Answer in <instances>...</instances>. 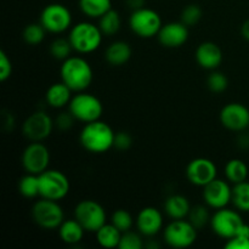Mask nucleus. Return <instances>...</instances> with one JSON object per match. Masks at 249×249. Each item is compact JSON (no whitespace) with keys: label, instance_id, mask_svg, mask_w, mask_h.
I'll use <instances>...</instances> for the list:
<instances>
[{"label":"nucleus","instance_id":"nucleus-1","mask_svg":"<svg viewBox=\"0 0 249 249\" xmlns=\"http://www.w3.org/2000/svg\"><path fill=\"white\" fill-rule=\"evenodd\" d=\"M116 133L106 122L95 121L87 123L79 135L80 145L85 151L94 155H101L111 150L114 145Z\"/></svg>","mask_w":249,"mask_h":249},{"label":"nucleus","instance_id":"nucleus-2","mask_svg":"<svg viewBox=\"0 0 249 249\" xmlns=\"http://www.w3.org/2000/svg\"><path fill=\"white\" fill-rule=\"evenodd\" d=\"M60 74L61 80L73 92L85 91L91 85L94 78L91 66L82 56H70L62 61Z\"/></svg>","mask_w":249,"mask_h":249},{"label":"nucleus","instance_id":"nucleus-3","mask_svg":"<svg viewBox=\"0 0 249 249\" xmlns=\"http://www.w3.org/2000/svg\"><path fill=\"white\" fill-rule=\"evenodd\" d=\"M102 36L104 34L99 26L88 21L75 23L71 27L68 34L73 50L80 55H87L96 51L101 45Z\"/></svg>","mask_w":249,"mask_h":249},{"label":"nucleus","instance_id":"nucleus-4","mask_svg":"<svg viewBox=\"0 0 249 249\" xmlns=\"http://www.w3.org/2000/svg\"><path fill=\"white\" fill-rule=\"evenodd\" d=\"M68 111L75 121L87 124L99 121L104 112V106L100 99L89 92H77L68 105Z\"/></svg>","mask_w":249,"mask_h":249},{"label":"nucleus","instance_id":"nucleus-5","mask_svg":"<svg viewBox=\"0 0 249 249\" xmlns=\"http://www.w3.org/2000/svg\"><path fill=\"white\" fill-rule=\"evenodd\" d=\"M70 180L60 170L46 169L39 174V196L41 198L58 202L70 194Z\"/></svg>","mask_w":249,"mask_h":249},{"label":"nucleus","instance_id":"nucleus-6","mask_svg":"<svg viewBox=\"0 0 249 249\" xmlns=\"http://www.w3.org/2000/svg\"><path fill=\"white\" fill-rule=\"evenodd\" d=\"M162 26L160 14L150 7L145 6L135 10L129 17V27L131 32L143 39H150L157 36Z\"/></svg>","mask_w":249,"mask_h":249},{"label":"nucleus","instance_id":"nucleus-7","mask_svg":"<svg viewBox=\"0 0 249 249\" xmlns=\"http://www.w3.org/2000/svg\"><path fill=\"white\" fill-rule=\"evenodd\" d=\"M32 218L34 223L45 230H55L65 221V213L57 201L41 198L36 201L32 208Z\"/></svg>","mask_w":249,"mask_h":249},{"label":"nucleus","instance_id":"nucleus-8","mask_svg":"<svg viewBox=\"0 0 249 249\" xmlns=\"http://www.w3.org/2000/svg\"><path fill=\"white\" fill-rule=\"evenodd\" d=\"M163 238L169 247L175 249L189 248L196 242L197 229L185 219L173 220L165 226Z\"/></svg>","mask_w":249,"mask_h":249},{"label":"nucleus","instance_id":"nucleus-9","mask_svg":"<svg viewBox=\"0 0 249 249\" xmlns=\"http://www.w3.org/2000/svg\"><path fill=\"white\" fill-rule=\"evenodd\" d=\"M74 218L88 232H96L106 224L107 214L104 207L94 199H83L75 206Z\"/></svg>","mask_w":249,"mask_h":249},{"label":"nucleus","instance_id":"nucleus-10","mask_svg":"<svg viewBox=\"0 0 249 249\" xmlns=\"http://www.w3.org/2000/svg\"><path fill=\"white\" fill-rule=\"evenodd\" d=\"M211 228L213 232L224 240L232 238L240 232L243 226L242 216L237 211L229 208L218 209L211 218Z\"/></svg>","mask_w":249,"mask_h":249},{"label":"nucleus","instance_id":"nucleus-11","mask_svg":"<svg viewBox=\"0 0 249 249\" xmlns=\"http://www.w3.org/2000/svg\"><path fill=\"white\" fill-rule=\"evenodd\" d=\"M39 22L49 33L61 34L72 27V14L67 6L53 2L44 7Z\"/></svg>","mask_w":249,"mask_h":249},{"label":"nucleus","instance_id":"nucleus-12","mask_svg":"<svg viewBox=\"0 0 249 249\" xmlns=\"http://www.w3.org/2000/svg\"><path fill=\"white\" fill-rule=\"evenodd\" d=\"M50 164V151L41 141H32L22 153V167L29 174L39 175Z\"/></svg>","mask_w":249,"mask_h":249},{"label":"nucleus","instance_id":"nucleus-13","mask_svg":"<svg viewBox=\"0 0 249 249\" xmlns=\"http://www.w3.org/2000/svg\"><path fill=\"white\" fill-rule=\"evenodd\" d=\"M55 128L53 118L44 111H36L27 117L22 125L23 135L29 141H44Z\"/></svg>","mask_w":249,"mask_h":249},{"label":"nucleus","instance_id":"nucleus-14","mask_svg":"<svg viewBox=\"0 0 249 249\" xmlns=\"http://www.w3.org/2000/svg\"><path fill=\"white\" fill-rule=\"evenodd\" d=\"M216 175H218V169L215 163L208 158H195L187 164L186 178L195 186L204 187L216 179Z\"/></svg>","mask_w":249,"mask_h":249},{"label":"nucleus","instance_id":"nucleus-15","mask_svg":"<svg viewBox=\"0 0 249 249\" xmlns=\"http://www.w3.org/2000/svg\"><path fill=\"white\" fill-rule=\"evenodd\" d=\"M219 118L224 128L241 133L249 126V109L245 105L231 102L221 108Z\"/></svg>","mask_w":249,"mask_h":249},{"label":"nucleus","instance_id":"nucleus-16","mask_svg":"<svg viewBox=\"0 0 249 249\" xmlns=\"http://www.w3.org/2000/svg\"><path fill=\"white\" fill-rule=\"evenodd\" d=\"M203 199L209 208H225L232 201V187L228 181L216 178L203 187Z\"/></svg>","mask_w":249,"mask_h":249},{"label":"nucleus","instance_id":"nucleus-17","mask_svg":"<svg viewBox=\"0 0 249 249\" xmlns=\"http://www.w3.org/2000/svg\"><path fill=\"white\" fill-rule=\"evenodd\" d=\"M158 41L164 48L175 49L184 45L189 39V27L180 22H169L163 24L157 34Z\"/></svg>","mask_w":249,"mask_h":249},{"label":"nucleus","instance_id":"nucleus-18","mask_svg":"<svg viewBox=\"0 0 249 249\" xmlns=\"http://www.w3.org/2000/svg\"><path fill=\"white\" fill-rule=\"evenodd\" d=\"M136 228L142 236L153 237L163 229V215L155 207H145L136 216Z\"/></svg>","mask_w":249,"mask_h":249},{"label":"nucleus","instance_id":"nucleus-19","mask_svg":"<svg viewBox=\"0 0 249 249\" xmlns=\"http://www.w3.org/2000/svg\"><path fill=\"white\" fill-rule=\"evenodd\" d=\"M199 67L208 71H215L223 62V51L218 44L213 41H204L198 45L195 53Z\"/></svg>","mask_w":249,"mask_h":249},{"label":"nucleus","instance_id":"nucleus-20","mask_svg":"<svg viewBox=\"0 0 249 249\" xmlns=\"http://www.w3.org/2000/svg\"><path fill=\"white\" fill-rule=\"evenodd\" d=\"M72 90L61 80L60 83H53L46 90L45 101L53 108H63L68 106L72 100Z\"/></svg>","mask_w":249,"mask_h":249},{"label":"nucleus","instance_id":"nucleus-21","mask_svg":"<svg viewBox=\"0 0 249 249\" xmlns=\"http://www.w3.org/2000/svg\"><path fill=\"white\" fill-rule=\"evenodd\" d=\"M131 53H133V51H131L130 45L126 41L117 40L109 44L108 48L106 49L105 58L111 66L119 67V66L125 65L130 60Z\"/></svg>","mask_w":249,"mask_h":249},{"label":"nucleus","instance_id":"nucleus-22","mask_svg":"<svg viewBox=\"0 0 249 249\" xmlns=\"http://www.w3.org/2000/svg\"><path fill=\"white\" fill-rule=\"evenodd\" d=\"M164 211L165 214L173 220L185 219L191 211V204L182 195H172L165 199Z\"/></svg>","mask_w":249,"mask_h":249},{"label":"nucleus","instance_id":"nucleus-23","mask_svg":"<svg viewBox=\"0 0 249 249\" xmlns=\"http://www.w3.org/2000/svg\"><path fill=\"white\" fill-rule=\"evenodd\" d=\"M84 228L79 224L77 219H68V220L63 221L61 226L58 228V235L62 242L66 245L74 246L78 245L80 241L84 237Z\"/></svg>","mask_w":249,"mask_h":249},{"label":"nucleus","instance_id":"nucleus-24","mask_svg":"<svg viewBox=\"0 0 249 249\" xmlns=\"http://www.w3.org/2000/svg\"><path fill=\"white\" fill-rule=\"evenodd\" d=\"M96 241L102 248L112 249L119 246L122 238V232L112 223L105 224L96 231Z\"/></svg>","mask_w":249,"mask_h":249},{"label":"nucleus","instance_id":"nucleus-25","mask_svg":"<svg viewBox=\"0 0 249 249\" xmlns=\"http://www.w3.org/2000/svg\"><path fill=\"white\" fill-rule=\"evenodd\" d=\"M79 7L89 18H100L112 9V0H79Z\"/></svg>","mask_w":249,"mask_h":249},{"label":"nucleus","instance_id":"nucleus-26","mask_svg":"<svg viewBox=\"0 0 249 249\" xmlns=\"http://www.w3.org/2000/svg\"><path fill=\"white\" fill-rule=\"evenodd\" d=\"M225 177L226 180L233 185L246 181L248 178L247 164L240 158L230 160L225 165Z\"/></svg>","mask_w":249,"mask_h":249},{"label":"nucleus","instance_id":"nucleus-27","mask_svg":"<svg viewBox=\"0 0 249 249\" xmlns=\"http://www.w3.org/2000/svg\"><path fill=\"white\" fill-rule=\"evenodd\" d=\"M122 19L121 16L113 9L109 10L99 18V28L101 29L102 34L107 36H112L117 34L121 29Z\"/></svg>","mask_w":249,"mask_h":249},{"label":"nucleus","instance_id":"nucleus-28","mask_svg":"<svg viewBox=\"0 0 249 249\" xmlns=\"http://www.w3.org/2000/svg\"><path fill=\"white\" fill-rule=\"evenodd\" d=\"M231 202L238 212L249 213V182L247 180L233 185Z\"/></svg>","mask_w":249,"mask_h":249},{"label":"nucleus","instance_id":"nucleus-29","mask_svg":"<svg viewBox=\"0 0 249 249\" xmlns=\"http://www.w3.org/2000/svg\"><path fill=\"white\" fill-rule=\"evenodd\" d=\"M18 191L26 198H36L39 196V175L27 173L19 179Z\"/></svg>","mask_w":249,"mask_h":249},{"label":"nucleus","instance_id":"nucleus-30","mask_svg":"<svg viewBox=\"0 0 249 249\" xmlns=\"http://www.w3.org/2000/svg\"><path fill=\"white\" fill-rule=\"evenodd\" d=\"M45 28L43 27V24L39 22V23H29L28 26H26V28L23 29V40L26 41L28 45H39L41 41L45 38Z\"/></svg>","mask_w":249,"mask_h":249},{"label":"nucleus","instance_id":"nucleus-31","mask_svg":"<svg viewBox=\"0 0 249 249\" xmlns=\"http://www.w3.org/2000/svg\"><path fill=\"white\" fill-rule=\"evenodd\" d=\"M73 48L71 44L70 39L66 38H57L51 43L50 45V53L53 58L60 61H65L72 53Z\"/></svg>","mask_w":249,"mask_h":249},{"label":"nucleus","instance_id":"nucleus-32","mask_svg":"<svg viewBox=\"0 0 249 249\" xmlns=\"http://www.w3.org/2000/svg\"><path fill=\"white\" fill-rule=\"evenodd\" d=\"M189 221L197 229V230H201L202 228L207 225V224L211 223V218L209 215L208 209L204 206H195L191 207V211H190L189 215Z\"/></svg>","mask_w":249,"mask_h":249},{"label":"nucleus","instance_id":"nucleus-33","mask_svg":"<svg viewBox=\"0 0 249 249\" xmlns=\"http://www.w3.org/2000/svg\"><path fill=\"white\" fill-rule=\"evenodd\" d=\"M111 223L123 233L131 230L134 225V219L131 214L128 211H125V209H117L112 214Z\"/></svg>","mask_w":249,"mask_h":249},{"label":"nucleus","instance_id":"nucleus-34","mask_svg":"<svg viewBox=\"0 0 249 249\" xmlns=\"http://www.w3.org/2000/svg\"><path fill=\"white\" fill-rule=\"evenodd\" d=\"M202 9L196 4H190L187 6L184 7V10L181 11V17H180V21L184 24H186L187 27L196 26L202 18Z\"/></svg>","mask_w":249,"mask_h":249},{"label":"nucleus","instance_id":"nucleus-35","mask_svg":"<svg viewBox=\"0 0 249 249\" xmlns=\"http://www.w3.org/2000/svg\"><path fill=\"white\" fill-rule=\"evenodd\" d=\"M140 232H134L129 230L122 233L121 242H119V249H141L143 247V240Z\"/></svg>","mask_w":249,"mask_h":249},{"label":"nucleus","instance_id":"nucleus-36","mask_svg":"<svg viewBox=\"0 0 249 249\" xmlns=\"http://www.w3.org/2000/svg\"><path fill=\"white\" fill-rule=\"evenodd\" d=\"M207 85H208V89L212 92H214V94H220V92L225 91L228 89L229 80L224 73L214 71L213 73L209 74L208 79H207Z\"/></svg>","mask_w":249,"mask_h":249},{"label":"nucleus","instance_id":"nucleus-37","mask_svg":"<svg viewBox=\"0 0 249 249\" xmlns=\"http://www.w3.org/2000/svg\"><path fill=\"white\" fill-rule=\"evenodd\" d=\"M74 122H75V118L72 116V113L68 111V112H62V113L58 114V116L56 117L55 121H53V123H55L56 129H58V130L61 131H66V130H70V129L72 128Z\"/></svg>","mask_w":249,"mask_h":249},{"label":"nucleus","instance_id":"nucleus-38","mask_svg":"<svg viewBox=\"0 0 249 249\" xmlns=\"http://www.w3.org/2000/svg\"><path fill=\"white\" fill-rule=\"evenodd\" d=\"M12 74V63L5 51H0V80L6 82Z\"/></svg>","mask_w":249,"mask_h":249},{"label":"nucleus","instance_id":"nucleus-39","mask_svg":"<svg viewBox=\"0 0 249 249\" xmlns=\"http://www.w3.org/2000/svg\"><path fill=\"white\" fill-rule=\"evenodd\" d=\"M131 143H133V138L130 136V134L126 133V131H118V133H116L113 145L114 148L119 151H126L130 148Z\"/></svg>","mask_w":249,"mask_h":249},{"label":"nucleus","instance_id":"nucleus-40","mask_svg":"<svg viewBox=\"0 0 249 249\" xmlns=\"http://www.w3.org/2000/svg\"><path fill=\"white\" fill-rule=\"evenodd\" d=\"M226 249H249V236L236 235L235 237L226 240Z\"/></svg>","mask_w":249,"mask_h":249},{"label":"nucleus","instance_id":"nucleus-41","mask_svg":"<svg viewBox=\"0 0 249 249\" xmlns=\"http://www.w3.org/2000/svg\"><path fill=\"white\" fill-rule=\"evenodd\" d=\"M125 4L131 11H135V10L141 9V7H145L146 0H125Z\"/></svg>","mask_w":249,"mask_h":249},{"label":"nucleus","instance_id":"nucleus-42","mask_svg":"<svg viewBox=\"0 0 249 249\" xmlns=\"http://www.w3.org/2000/svg\"><path fill=\"white\" fill-rule=\"evenodd\" d=\"M237 142H238V146H240L241 148H243V150L249 148V135H247V134H242V135H240Z\"/></svg>","mask_w":249,"mask_h":249},{"label":"nucleus","instance_id":"nucleus-43","mask_svg":"<svg viewBox=\"0 0 249 249\" xmlns=\"http://www.w3.org/2000/svg\"><path fill=\"white\" fill-rule=\"evenodd\" d=\"M241 34H242V36L246 40L249 41V18L247 21L243 22L242 27H241Z\"/></svg>","mask_w":249,"mask_h":249}]
</instances>
